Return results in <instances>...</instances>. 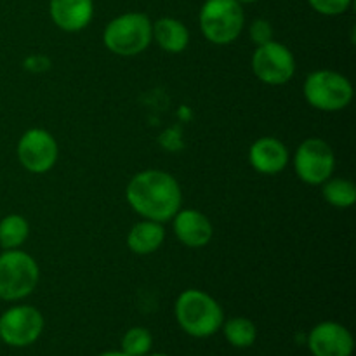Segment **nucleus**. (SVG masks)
I'll return each instance as SVG.
<instances>
[{
  "mask_svg": "<svg viewBox=\"0 0 356 356\" xmlns=\"http://www.w3.org/2000/svg\"><path fill=\"white\" fill-rule=\"evenodd\" d=\"M125 198L132 211L156 222L170 221L183 204L176 177L156 169L136 174L125 188Z\"/></svg>",
  "mask_w": 356,
  "mask_h": 356,
  "instance_id": "nucleus-1",
  "label": "nucleus"
},
{
  "mask_svg": "<svg viewBox=\"0 0 356 356\" xmlns=\"http://www.w3.org/2000/svg\"><path fill=\"white\" fill-rule=\"evenodd\" d=\"M174 313L181 329L197 339L214 336L225 322V313L219 302L198 289L181 292L174 305Z\"/></svg>",
  "mask_w": 356,
  "mask_h": 356,
  "instance_id": "nucleus-2",
  "label": "nucleus"
},
{
  "mask_svg": "<svg viewBox=\"0 0 356 356\" xmlns=\"http://www.w3.org/2000/svg\"><path fill=\"white\" fill-rule=\"evenodd\" d=\"M153 23L143 13H125L111 19L103 31V42L117 56H138L152 44Z\"/></svg>",
  "mask_w": 356,
  "mask_h": 356,
  "instance_id": "nucleus-3",
  "label": "nucleus"
},
{
  "mask_svg": "<svg viewBox=\"0 0 356 356\" xmlns=\"http://www.w3.org/2000/svg\"><path fill=\"white\" fill-rule=\"evenodd\" d=\"M198 23L211 44L228 45L243 31L245 14L238 0H205L198 14Z\"/></svg>",
  "mask_w": 356,
  "mask_h": 356,
  "instance_id": "nucleus-4",
  "label": "nucleus"
},
{
  "mask_svg": "<svg viewBox=\"0 0 356 356\" xmlns=\"http://www.w3.org/2000/svg\"><path fill=\"white\" fill-rule=\"evenodd\" d=\"M40 270L30 254L19 249L3 250L0 254V299L21 301L37 289Z\"/></svg>",
  "mask_w": 356,
  "mask_h": 356,
  "instance_id": "nucleus-5",
  "label": "nucleus"
},
{
  "mask_svg": "<svg viewBox=\"0 0 356 356\" xmlns=\"http://www.w3.org/2000/svg\"><path fill=\"white\" fill-rule=\"evenodd\" d=\"M302 92L309 106L325 113L344 110L353 99L350 79L334 70H316L309 73Z\"/></svg>",
  "mask_w": 356,
  "mask_h": 356,
  "instance_id": "nucleus-6",
  "label": "nucleus"
},
{
  "mask_svg": "<svg viewBox=\"0 0 356 356\" xmlns=\"http://www.w3.org/2000/svg\"><path fill=\"white\" fill-rule=\"evenodd\" d=\"M336 169V156L327 141L320 138L305 139L294 155V170L299 179L312 186L325 183Z\"/></svg>",
  "mask_w": 356,
  "mask_h": 356,
  "instance_id": "nucleus-7",
  "label": "nucleus"
},
{
  "mask_svg": "<svg viewBox=\"0 0 356 356\" xmlns=\"http://www.w3.org/2000/svg\"><path fill=\"white\" fill-rule=\"evenodd\" d=\"M44 332V316L37 308L17 305L0 316V341L7 346L26 348Z\"/></svg>",
  "mask_w": 356,
  "mask_h": 356,
  "instance_id": "nucleus-8",
  "label": "nucleus"
},
{
  "mask_svg": "<svg viewBox=\"0 0 356 356\" xmlns=\"http://www.w3.org/2000/svg\"><path fill=\"white\" fill-rule=\"evenodd\" d=\"M252 72L266 86H284L294 76L296 58L287 45L271 40L256 47Z\"/></svg>",
  "mask_w": 356,
  "mask_h": 356,
  "instance_id": "nucleus-9",
  "label": "nucleus"
},
{
  "mask_svg": "<svg viewBox=\"0 0 356 356\" xmlns=\"http://www.w3.org/2000/svg\"><path fill=\"white\" fill-rule=\"evenodd\" d=\"M17 160L33 174H44L54 167L58 160V143L45 129H30L17 141Z\"/></svg>",
  "mask_w": 356,
  "mask_h": 356,
  "instance_id": "nucleus-10",
  "label": "nucleus"
},
{
  "mask_svg": "<svg viewBox=\"0 0 356 356\" xmlns=\"http://www.w3.org/2000/svg\"><path fill=\"white\" fill-rule=\"evenodd\" d=\"M308 348L313 356H351L355 339L341 323L320 322L309 330Z\"/></svg>",
  "mask_w": 356,
  "mask_h": 356,
  "instance_id": "nucleus-11",
  "label": "nucleus"
},
{
  "mask_svg": "<svg viewBox=\"0 0 356 356\" xmlns=\"http://www.w3.org/2000/svg\"><path fill=\"white\" fill-rule=\"evenodd\" d=\"M172 221L177 240L190 249L205 247L214 235V228L207 216L195 209H179Z\"/></svg>",
  "mask_w": 356,
  "mask_h": 356,
  "instance_id": "nucleus-12",
  "label": "nucleus"
},
{
  "mask_svg": "<svg viewBox=\"0 0 356 356\" xmlns=\"http://www.w3.org/2000/svg\"><path fill=\"white\" fill-rule=\"evenodd\" d=\"M249 162L259 174H278L287 167L289 149L280 139L264 136L252 143L249 149Z\"/></svg>",
  "mask_w": 356,
  "mask_h": 356,
  "instance_id": "nucleus-13",
  "label": "nucleus"
},
{
  "mask_svg": "<svg viewBox=\"0 0 356 356\" xmlns=\"http://www.w3.org/2000/svg\"><path fill=\"white\" fill-rule=\"evenodd\" d=\"M49 14L56 26L63 31H80L94 16L92 0H51Z\"/></svg>",
  "mask_w": 356,
  "mask_h": 356,
  "instance_id": "nucleus-14",
  "label": "nucleus"
},
{
  "mask_svg": "<svg viewBox=\"0 0 356 356\" xmlns=\"http://www.w3.org/2000/svg\"><path fill=\"white\" fill-rule=\"evenodd\" d=\"M152 35L156 45L169 54H179L190 44L188 28L174 17H160L159 21H155L152 26Z\"/></svg>",
  "mask_w": 356,
  "mask_h": 356,
  "instance_id": "nucleus-15",
  "label": "nucleus"
},
{
  "mask_svg": "<svg viewBox=\"0 0 356 356\" xmlns=\"http://www.w3.org/2000/svg\"><path fill=\"white\" fill-rule=\"evenodd\" d=\"M163 240H165V229H163L162 222L145 219L131 228L127 235V247L134 254L148 256L162 247Z\"/></svg>",
  "mask_w": 356,
  "mask_h": 356,
  "instance_id": "nucleus-16",
  "label": "nucleus"
},
{
  "mask_svg": "<svg viewBox=\"0 0 356 356\" xmlns=\"http://www.w3.org/2000/svg\"><path fill=\"white\" fill-rule=\"evenodd\" d=\"M322 195L329 205L336 209H350L356 202V186L344 177H329L322 184Z\"/></svg>",
  "mask_w": 356,
  "mask_h": 356,
  "instance_id": "nucleus-17",
  "label": "nucleus"
},
{
  "mask_svg": "<svg viewBox=\"0 0 356 356\" xmlns=\"http://www.w3.org/2000/svg\"><path fill=\"white\" fill-rule=\"evenodd\" d=\"M30 235V225L19 214H9L0 221V247L3 250L19 249Z\"/></svg>",
  "mask_w": 356,
  "mask_h": 356,
  "instance_id": "nucleus-18",
  "label": "nucleus"
},
{
  "mask_svg": "<svg viewBox=\"0 0 356 356\" xmlns=\"http://www.w3.org/2000/svg\"><path fill=\"white\" fill-rule=\"evenodd\" d=\"M222 334L226 341L235 348H250L257 339V329L252 320L245 316H235L222 322Z\"/></svg>",
  "mask_w": 356,
  "mask_h": 356,
  "instance_id": "nucleus-19",
  "label": "nucleus"
},
{
  "mask_svg": "<svg viewBox=\"0 0 356 356\" xmlns=\"http://www.w3.org/2000/svg\"><path fill=\"white\" fill-rule=\"evenodd\" d=\"M153 346V337L145 327H132L122 337V351L129 356H146Z\"/></svg>",
  "mask_w": 356,
  "mask_h": 356,
  "instance_id": "nucleus-20",
  "label": "nucleus"
},
{
  "mask_svg": "<svg viewBox=\"0 0 356 356\" xmlns=\"http://www.w3.org/2000/svg\"><path fill=\"white\" fill-rule=\"evenodd\" d=\"M353 0H308L309 7L322 16H339L350 9Z\"/></svg>",
  "mask_w": 356,
  "mask_h": 356,
  "instance_id": "nucleus-21",
  "label": "nucleus"
},
{
  "mask_svg": "<svg viewBox=\"0 0 356 356\" xmlns=\"http://www.w3.org/2000/svg\"><path fill=\"white\" fill-rule=\"evenodd\" d=\"M249 35H250V40L257 45H264L268 42L273 40V26L268 19H254L249 26Z\"/></svg>",
  "mask_w": 356,
  "mask_h": 356,
  "instance_id": "nucleus-22",
  "label": "nucleus"
},
{
  "mask_svg": "<svg viewBox=\"0 0 356 356\" xmlns=\"http://www.w3.org/2000/svg\"><path fill=\"white\" fill-rule=\"evenodd\" d=\"M97 356H129V355H125L124 351H106V353H101Z\"/></svg>",
  "mask_w": 356,
  "mask_h": 356,
  "instance_id": "nucleus-23",
  "label": "nucleus"
},
{
  "mask_svg": "<svg viewBox=\"0 0 356 356\" xmlns=\"http://www.w3.org/2000/svg\"><path fill=\"white\" fill-rule=\"evenodd\" d=\"M238 2L243 6V3H254V2H257V0H238Z\"/></svg>",
  "mask_w": 356,
  "mask_h": 356,
  "instance_id": "nucleus-24",
  "label": "nucleus"
},
{
  "mask_svg": "<svg viewBox=\"0 0 356 356\" xmlns=\"http://www.w3.org/2000/svg\"><path fill=\"white\" fill-rule=\"evenodd\" d=\"M146 356H169V355H163V353H153V355H146Z\"/></svg>",
  "mask_w": 356,
  "mask_h": 356,
  "instance_id": "nucleus-25",
  "label": "nucleus"
}]
</instances>
